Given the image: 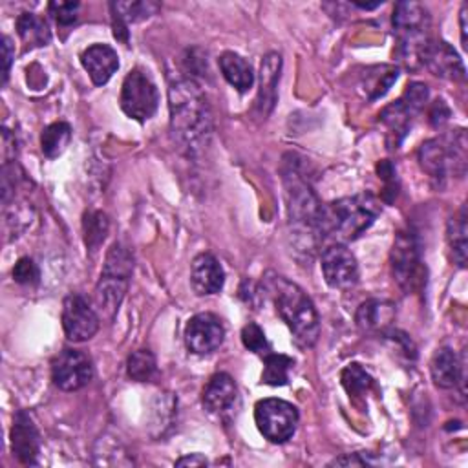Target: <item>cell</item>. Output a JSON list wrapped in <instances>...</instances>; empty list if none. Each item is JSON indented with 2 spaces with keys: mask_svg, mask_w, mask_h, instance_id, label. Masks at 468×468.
<instances>
[{
  "mask_svg": "<svg viewBox=\"0 0 468 468\" xmlns=\"http://www.w3.org/2000/svg\"><path fill=\"white\" fill-rule=\"evenodd\" d=\"M170 130L174 139L188 154L208 144L212 133V113L205 93L192 77H179L168 88Z\"/></svg>",
  "mask_w": 468,
  "mask_h": 468,
  "instance_id": "6da1fadb",
  "label": "cell"
},
{
  "mask_svg": "<svg viewBox=\"0 0 468 468\" xmlns=\"http://www.w3.org/2000/svg\"><path fill=\"white\" fill-rule=\"evenodd\" d=\"M283 192L287 203L289 229L292 245L298 252L313 256L318 243L322 241L320 234V212L322 205L313 192L311 185L302 177L296 163L287 161L283 166Z\"/></svg>",
  "mask_w": 468,
  "mask_h": 468,
  "instance_id": "7a4b0ae2",
  "label": "cell"
},
{
  "mask_svg": "<svg viewBox=\"0 0 468 468\" xmlns=\"http://www.w3.org/2000/svg\"><path fill=\"white\" fill-rule=\"evenodd\" d=\"M265 289L274 300L276 311L302 347H313L320 336V318L311 298L294 282L280 274L265 278Z\"/></svg>",
  "mask_w": 468,
  "mask_h": 468,
  "instance_id": "3957f363",
  "label": "cell"
},
{
  "mask_svg": "<svg viewBox=\"0 0 468 468\" xmlns=\"http://www.w3.org/2000/svg\"><path fill=\"white\" fill-rule=\"evenodd\" d=\"M380 214V203L371 194H356L336 199L329 205H322L320 212V234L331 238L336 243L356 239L364 234L377 216Z\"/></svg>",
  "mask_w": 468,
  "mask_h": 468,
  "instance_id": "277c9868",
  "label": "cell"
},
{
  "mask_svg": "<svg viewBox=\"0 0 468 468\" xmlns=\"http://www.w3.org/2000/svg\"><path fill=\"white\" fill-rule=\"evenodd\" d=\"M466 133L463 128L442 133L420 144L419 165L435 183L444 186L450 177H463L466 174Z\"/></svg>",
  "mask_w": 468,
  "mask_h": 468,
  "instance_id": "5b68a950",
  "label": "cell"
},
{
  "mask_svg": "<svg viewBox=\"0 0 468 468\" xmlns=\"http://www.w3.org/2000/svg\"><path fill=\"white\" fill-rule=\"evenodd\" d=\"M132 271H133L132 252L121 243H113L106 254L104 267L93 294L95 307L104 318L113 320V316L117 314L121 302L128 291Z\"/></svg>",
  "mask_w": 468,
  "mask_h": 468,
  "instance_id": "8992f818",
  "label": "cell"
},
{
  "mask_svg": "<svg viewBox=\"0 0 468 468\" xmlns=\"http://www.w3.org/2000/svg\"><path fill=\"white\" fill-rule=\"evenodd\" d=\"M393 31L397 37L399 60L413 68L430 38V15L419 2H399L393 9Z\"/></svg>",
  "mask_w": 468,
  "mask_h": 468,
  "instance_id": "52a82bcc",
  "label": "cell"
},
{
  "mask_svg": "<svg viewBox=\"0 0 468 468\" xmlns=\"http://www.w3.org/2000/svg\"><path fill=\"white\" fill-rule=\"evenodd\" d=\"M428 101V86L422 82H410L402 97L388 104L380 112V122L388 128V144L389 148H399L402 139L411 128V121L424 108Z\"/></svg>",
  "mask_w": 468,
  "mask_h": 468,
  "instance_id": "ba28073f",
  "label": "cell"
},
{
  "mask_svg": "<svg viewBox=\"0 0 468 468\" xmlns=\"http://www.w3.org/2000/svg\"><path fill=\"white\" fill-rule=\"evenodd\" d=\"M391 272L399 287L406 292H413L422 285V260L419 241L413 232L400 230L393 241L389 254Z\"/></svg>",
  "mask_w": 468,
  "mask_h": 468,
  "instance_id": "9c48e42d",
  "label": "cell"
},
{
  "mask_svg": "<svg viewBox=\"0 0 468 468\" xmlns=\"http://www.w3.org/2000/svg\"><path fill=\"white\" fill-rule=\"evenodd\" d=\"M254 420L260 433L271 442H285L298 424V410L282 399H263L254 406Z\"/></svg>",
  "mask_w": 468,
  "mask_h": 468,
  "instance_id": "30bf717a",
  "label": "cell"
},
{
  "mask_svg": "<svg viewBox=\"0 0 468 468\" xmlns=\"http://www.w3.org/2000/svg\"><path fill=\"white\" fill-rule=\"evenodd\" d=\"M119 102L128 117L135 121L150 119L159 104V93L150 75L139 68L132 69L122 80Z\"/></svg>",
  "mask_w": 468,
  "mask_h": 468,
  "instance_id": "8fae6325",
  "label": "cell"
},
{
  "mask_svg": "<svg viewBox=\"0 0 468 468\" xmlns=\"http://www.w3.org/2000/svg\"><path fill=\"white\" fill-rule=\"evenodd\" d=\"M51 378L58 389L77 391L93 378V364L79 349H62L51 364Z\"/></svg>",
  "mask_w": 468,
  "mask_h": 468,
  "instance_id": "7c38bea8",
  "label": "cell"
},
{
  "mask_svg": "<svg viewBox=\"0 0 468 468\" xmlns=\"http://www.w3.org/2000/svg\"><path fill=\"white\" fill-rule=\"evenodd\" d=\"M322 274L333 289H351L358 282V263L353 252L344 243H333L322 250Z\"/></svg>",
  "mask_w": 468,
  "mask_h": 468,
  "instance_id": "4fadbf2b",
  "label": "cell"
},
{
  "mask_svg": "<svg viewBox=\"0 0 468 468\" xmlns=\"http://www.w3.org/2000/svg\"><path fill=\"white\" fill-rule=\"evenodd\" d=\"M99 314L80 294H68L62 303V327L69 340L84 342L99 331Z\"/></svg>",
  "mask_w": 468,
  "mask_h": 468,
  "instance_id": "5bb4252c",
  "label": "cell"
},
{
  "mask_svg": "<svg viewBox=\"0 0 468 468\" xmlns=\"http://www.w3.org/2000/svg\"><path fill=\"white\" fill-rule=\"evenodd\" d=\"M225 338L221 320L212 313H197L185 325V344L196 355L216 351Z\"/></svg>",
  "mask_w": 468,
  "mask_h": 468,
  "instance_id": "9a60e30c",
  "label": "cell"
},
{
  "mask_svg": "<svg viewBox=\"0 0 468 468\" xmlns=\"http://www.w3.org/2000/svg\"><path fill=\"white\" fill-rule=\"evenodd\" d=\"M424 64L433 75L448 80H464L466 71L457 51L444 40H430L420 55Z\"/></svg>",
  "mask_w": 468,
  "mask_h": 468,
  "instance_id": "2e32d148",
  "label": "cell"
},
{
  "mask_svg": "<svg viewBox=\"0 0 468 468\" xmlns=\"http://www.w3.org/2000/svg\"><path fill=\"white\" fill-rule=\"evenodd\" d=\"M11 452L22 464H37L38 461L40 435L26 411H18L13 419Z\"/></svg>",
  "mask_w": 468,
  "mask_h": 468,
  "instance_id": "e0dca14e",
  "label": "cell"
},
{
  "mask_svg": "<svg viewBox=\"0 0 468 468\" xmlns=\"http://www.w3.org/2000/svg\"><path fill=\"white\" fill-rule=\"evenodd\" d=\"M203 408L212 415H227L238 402V388L230 375L216 373L205 384L201 393Z\"/></svg>",
  "mask_w": 468,
  "mask_h": 468,
  "instance_id": "ac0fdd59",
  "label": "cell"
},
{
  "mask_svg": "<svg viewBox=\"0 0 468 468\" xmlns=\"http://www.w3.org/2000/svg\"><path fill=\"white\" fill-rule=\"evenodd\" d=\"M190 283L199 296L216 294L223 289L225 272L216 256L210 252H201L192 260Z\"/></svg>",
  "mask_w": 468,
  "mask_h": 468,
  "instance_id": "d6986e66",
  "label": "cell"
},
{
  "mask_svg": "<svg viewBox=\"0 0 468 468\" xmlns=\"http://www.w3.org/2000/svg\"><path fill=\"white\" fill-rule=\"evenodd\" d=\"M80 62L95 86L106 84L119 68V58L108 44H93L82 51Z\"/></svg>",
  "mask_w": 468,
  "mask_h": 468,
  "instance_id": "ffe728a7",
  "label": "cell"
},
{
  "mask_svg": "<svg viewBox=\"0 0 468 468\" xmlns=\"http://www.w3.org/2000/svg\"><path fill=\"white\" fill-rule=\"evenodd\" d=\"M355 320L364 333H386L395 320V305L386 300H367L356 309Z\"/></svg>",
  "mask_w": 468,
  "mask_h": 468,
  "instance_id": "44dd1931",
  "label": "cell"
},
{
  "mask_svg": "<svg viewBox=\"0 0 468 468\" xmlns=\"http://www.w3.org/2000/svg\"><path fill=\"white\" fill-rule=\"evenodd\" d=\"M431 378L435 386L442 389L455 388L463 380V371H464V362L457 358V355L450 347H441L435 351L431 364H430Z\"/></svg>",
  "mask_w": 468,
  "mask_h": 468,
  "instance_id": "7402d4cb",
  "label": "cell"
},
{
  "mask_svg": "<svg viewBox=\"0 0 468 468\" xmlns=\"http://www.w3.org/2000/svg\"><path fill=\"white\" fill-rule=\"evenodd\" d=\"M280 69L282 57L278 53H267L260 69V91L256 101V106L263 117L272 110L276 102V84L280 79Z\"/></svg>",
  "mask_w": 468,
  "mask_h": 468,
  "instance_id": "603a6c76",
  "label": "cell"
},
{
  "mask_svg": "<svg viewBox=\"0 0 468 468\" xmlns=\"http://www.w3.org/2000/svg\"><path fill=\"white\" fill-rule=\"evenodd\" d=\"M221 75L225 77V80L234 86L238 91H247L252 88L254 84V71L252 66L238 53L234 51H225L219 58H218Z\"/></svg>",
  "mask_w": 468,
  "mask_h": 468,
  "instance_id": "cb8c5ba5",
  "label": "cell"
},
{
  "mask_svg": "<svg viewBox=\"0 0 468 468\" xmlns=\"http://www.w3.org/2000/svg\"><path fill=\"white\" fill-rule=\"evenodd\" d=\"M16 31H18L20 38L31 48L46 46L51 40V33H49L48 24L40 16H37L35 13H22L16 18Z\"/></svg>",
  "mask_w": 468,
  "mask_h": 468,
  "instance_id": "d4e9b609",
  "label": "cell"
},
{
  "mask_svg": "<svg viewBox=\"0 0 468 468\" xmlns=\"http://www.w3.org/2000/svg\"><path fill=\"white\" fill-rule=\"evenodd\" d=\"M448 243L452 249V256H453V263H457L459 267H466V207H463L459 210L457 216L448 219Z\"/></svg>",
  "mask_w": 468,
  "mask_h": 468,
  "instance_id": "484cf974",
  "label": "cell"
},
{
  "mask_svg": "<svg viewBox=\"0 0 468 468\" xmlns=\"http://www.w3.org/2000/svg\"><path fill=\"white\" fill-rule=\"evenodd\" d=\"M69 139H71V128L68 122H64V121L51 122L49 126L44 128V132L40 135L42 154L49 159L58 157L69 144Z\"/></svg>",
  "mask_w": 468,
  "mask_h": 468,
  "instance_id": "4316f807",
  "label": "cell"
},
{
  "mask_svg": "<svg viewBox=\"0 0 468 468\" xmlns=\"http://www.w3.org/2000/svg\"><path fill=\"white\" fill-rule=\"evenodd\" d=\"M263 373L261 382L269 386H285L289 382V371L292 369L294 362L287 355L267 353L263 356Z\"/></svg>",
  "mask_w": 468,
  "mask_h": 468,
  "instance_id": "83f0119b",
  "label": "cell"
},
{
  "mask_svg": "<svg viewBox=\"0 0 468 468\" xmlns=\"http://www.w3.org/2000/svg\"><path fill=\"white\" fill-rule=\"evenodd\" d=\"M110 229V221L108 216L101 210H90L84 214L82 219V232H84V243L88 247V250L95 252L101 243L104 241L106 234Z\"/></svg>",
  "mask_w": 468,
  "mask_h": 468,
  "instance_id": "f1b7e54d",
  "label": "cell"
},
{
  "mask_svg": "<svg viewBox=\"0 0 468 468\" xmlns=\"http://www.w3.org/2000/svg\"><path fill=\"white\" fill-rule=\"evenodd\" d=\"M397 68L393 66H377V68H371L367 69L366 77H364V84L366 86V93H367V99L369 101H375L378 97H382L389 88L391 84L397 80Z\"/></svg>",
  "mask_w": 468,
  "mask_h": 468,
  "instance_id": "f546056e",
  "label": "cell"
},
{
  "mask_svg": "<svg viewBox=\"0 0 468 468\" xmlns=\"http://www.w3.org/2000/svg\"><path fill=\"white\" fill-rule=\"evenodd\" d=\"M155 356L148 349H137L128 356L126 373L135 382H146L155 375Z\"/></svg>",
  "mask_w": 468,
  "mask_h": 468,
  "instance_id": "4dcf8cb0",
  "label": "cell"
},
{
  "mask_svg": "<svg viewBox=\"0 0 468 468\" xmlns=\"http://www.w3.org/2000/svg\"><path fill=\"white\" fill-rule=\"evenodd\" d=\"M159 9V4L155 2H112L110 11L117 13L126 24L139 22L148 18Z\"/></svg>",
  "mask_w": 468,
  "mask_h": 468,
  "instance_id": "1f68e13d",
  "label": "cell"
},
{
  "mask_svg": "<svg viewBox=\"0 0 468 468\" xmlns=\"http://www.w3.org/2000/svg\"><path fill=\"white\" fill-rule=\"evenodd\" d=\"M342 384L349 397H362L373 386V378L358 364H349L342 371Z\"/></svg>",
  "mask_w": 468,
  "mask_h": 468,
  "instance_id": "d6a6232c",
  "label": "cell"
},
{
  "mask_svg": "<svg viewBox=\"0 0 468 468\" xmlns=\"http://www.w3.org/2000/svg\"><path fill=\"white\" fill-rule=\"evenodd\" d=\"M241 342L252 353H258V355H263V356L267 353H271V346H269V342L265 338L263 329L258 324H254V322H249L241 329Z\"/></svg>",
  "mask_w": 468,
  "mask_h": 468,
  "instance_id": "836d02e7",
  "label": "cell"
},
{
  "mask_svg": "<svg viewBox=\"0 0 468 468\" xmlns=\"http://www.w3.org/2000/svg\"><path fill=\"white\" fill-rule=\"evenodd\" d=\"M13 278L22 285H33L38 282L40 272L31 258H20L13 267Z\"/></svg>",
  "mask_w": 468,
  "mask_h": 468,
  "instance_id": "e575fe53",
  "label": "cell"
},
{
  "mask_svg": "<svg viewBox=\"0 0 468 468\" xmlns=\"http://www.w3.org/2000/svg\"><path fill=\"white\" fill-rule=\"evenodd\" d=\"M48 7H49V13L53 15V18L60 26H69L77 20L80 4L79 2H51Z\"/></svg>",
  "mask_w": 468,
  "mask_h": 468,
  "instance_id": "d590c367",
  "label": "cell"
},
{
  "mask_svg": "<svg viewBox=\"0 0 468 468\" xmlns=\"http://www.w3.org/2000/svg\"><path fill=\"white\" fill-rule=\"evenodd\" d=\"M377 172H378V177L384 179L386 183V201H391L395 196H397V188H399V183H397V170L395 166L386 159V161H380L377 165Z\"/></svg>",
  "mask_w": 468,
  "mask_h": 468,
  "instance_id": "8d00e7d4",
  "label": "cell"
},
{
  "mask_svg": "<svg viewBox=\"0 0 468 468\" xmlns=\"http://www.w3.org/2000/svg\"><path fill=\"white\" fill-rule=\"evenodd\" d=\"M450 117V108L442 99H437L430 110V122L433 126H442Z\"/></svg>",
  "mask_w": 468,
  "mask_h": 468,
  "instance_id": "74e56055",
  "label": "cell"
},
{
  "mask_svg": "<svg viewBox=\"0 0 468 468\" xmlns=\"http://www.w3.org/2000/svg\"><path fill=\"white\" fill-rule=\"evenodd\" d=\"M13 55H15V49H13V46H11V40H9V37H4V38H2V57H4L2 84H5V80H7V75H9V68H11Z\"/></svg>",
  "mask_w": 468,
  "mask_h": 468,
  "instance_id": "f35d334b",
  "label": "cell"
},
{
  "mask_svg": "<svg viewBox=\"0 0 468 468\" xmlns=\"http://www.w3.org/2000/svg\"><path fill=\"white\" fill-rule=\"evenodd\" d=\"M331 464H338V466H349V464L364 466V464H367V461H366V459H360L358 453H347V455H344V457L335 459Z\"/></svg>",
  "mask_w": 468,
  "mask_h": 468,
  "instance_id": "ab89813d",
  "label": "cell"
},
{
  "mask_svg": "<svg viewBox=\"0 0 468 468\" xmlns=\"http://www.w3.org/2000/svg\"><path fill=\"white\" fill-rule=\"evenodd\" d=\"M177 466H205L207 464V459L199 453H192V455H185L181 459L176 461Z\"/></svg>",
  "mask_w": 468,
  "mask_h": 468,
  "instance_id": "60d3db41",
  "label": "cell"
},
{
  "mask_svg": "<svg viewBox=\"0 0 468 468\" xmlns=\"http://www.w3.org/2000/svg\"><path fill=\"white\" fill-rule=\"evenodd\" d=\"M466 9H468V5L463 4V7H461V42H463V48H466Z\"/></svg>",
  "mask_w": 468,
  "mask_h": 468,
  "instance_id": "b9f144b4",
  "label": "cell"
}]
</instances>
